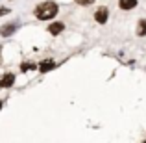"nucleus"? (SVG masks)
Masks as SVG:
<instances>
[{"label":"nucleus","mask_w":146,"mask_h":143,"mask_svg":"<svg viewBox=\"0 0 146 143\" xmlns=\"http://www.w3.org/2000/svg\"><path fill=\"white\" fill-rule=\"evenodd\" d=\"M57 11H59V7H57L56 2H41L33 9V13H35V17L39 21H50V19H54L57 15Z\"/></svg>","instance_id":"nucleus-1"},{"label":"nucleus","mask_w":146,"mask_h":143,"mask_svg":"<svg viewBox=\"0 0 146 143\" xmlns=\"http://www.w3.org/2000/svg\"><path fill=\"white\" fill-rule=\"evenodd\" d=\"M94 19H96L98 24H106L107 19H109V9L107 7H98L96 13H94Z\"/></svg>","instance_id":"nucleus-2"},{"label":"nucleus","mask_w":146,"mask_h":143,"mask_svg":"<svg viewBox=\"0 0 146 143\" xmlns=\"http://www.w3.org/2000/svg\"><path fill=\"white\" fill-rule=\"evenodd\" d=\"M17 28H19V22H9V24H6V26L0 28V36L2 37H9V36H13V34L17 32Z\"/></svg>","instance_id":"nucleus-3"},{"label":"nucleus","mask_w":146,"mask_h":143,"mask_svg":"<svg viewBox=\"0 0 146 143\" xmlns=\"http://www.w3.org/2000/svg\"><path fill=\"white\" fill-rule=\"evenodd\" d=\"M13 82H15V75L13 73H6V75L0 78V87H2V89H7V87L13 86Z\"/></svg>","instance_id":"nucleus-4"},{"label":"nucleus","mask_w":146,"mask_h":143,"mask_svg":"<svg viewBox=\"0 0 146 143\" xmlns=\"http://www.w3.org/2000/svg\"><path fill=\"white\" fill-rule=\"evenodd\" d=\"M63 28H65L63 22H52V24L48 26V32L52 34V36H59V34L63 32Z\"/></svg>","instance_id":"nucleus-5"},{"label":"nucleus","mask_w":146,"mask_h":143,"mask_svg":"<svg viewBox=\"0 0 146 143\" xmlns=\"http://www.w3.org/2000/svg\"><path fill=\"white\" fill-rule=\"evenodd\" d=\"M118 6H120V9H133V7L137 6V0H118Z\"/></svg>","instance_id":"nucleus-6"},{"label":"nucleus","mask_w":146,"mask_h":143,"mask_svg":"<svg viewBox=\"0 0 146 143\" xmlns=\"http://www.w3.org/2000/svg\"><path fill=\"white\" fill-rule=\"evenodd\" d=\"M54 67H56V63H54V61H52V60H48V61H46V60H44V61H43V63H41V65H39V71H41V73H48V71H52V69H54Z\"/></svg>","instance_id":"nucleus-7"},{"label":"nucleus","mask_w":146,"mask_h":143,"mask_svg":"<svg viewBox=\"0 0 146 143\" xmlns=\"http://www.w3.org/2000/svg\"><path fill=\"white\" fill-rule=\"evenodd\" d=\"M137 36H139V37H144L146 36V19L139 21V26H137Z\"/></svg>","instance_id":"nucleus-8"},{"label":"nucleus","mask_w":146,"mask_h":143,"mask_svg":"<svg viewBox=\"0 0 146 143\" xmlns=\"http://www.w3.org/2000/svg\"><path fill=\"white\" fill-rule=\"evenodd\" d=\"M35 67H37V65H35V63H32V61H24V63L21 65V71H22V73H26V71H33Z\"/></svg>","instance_id":"nucleus-9"},{"label":"nucleus","mask_w":146,"mask_h":143,"mask_svg":"<svg viewBox=\"0 0 146 143\" xmlns=\"http://www.w3.org/2000/svg\"><path fill=\"white\" fill-rule=\"evenodd\" d=\"M76 2H78L80 6H89V4H93L94 0H76Z\"/></svg>","instance_id":"nucleus-10"},{"label":"nucleus","mask_w":146,"mask_h":143,"mask_svg":"<svg viewBox=\"0 0 146 143\" xmlns=\"http://www.w3.org/2000/svg\"><path fill=\"white\" fill-rule=\"evenodd\" d=\"M7 13H9V7H0V17H4Z\"/></svg>","instance_id":"nucleus-11"},{"label":"nucleus","mask_w":146,"mask_h":143,"mask_svg":"<svg viewBox=\"0 0 146 143\" xmlns=\"http://www.w3.org/2000/svg\"><path fill=\"white\" fill-rule=\"evenodd\" d=\"M0 110H2V100H0Z\"/></svg>","instance_id":"nucleus-12"},{"label":"nucleus","mask_w":146,"mask_h":143,"mask_svg":"<svg viewBox=\"0 0 146 143\" xmlns=\"http://www.w3.org/2000/svg\"><path fill=\"white\" fill-rule=\"evenodd\" d=\"M0 56H2V48H0Z\"/></svg>","instance_id":"nucleus-13"}]
</instances>
